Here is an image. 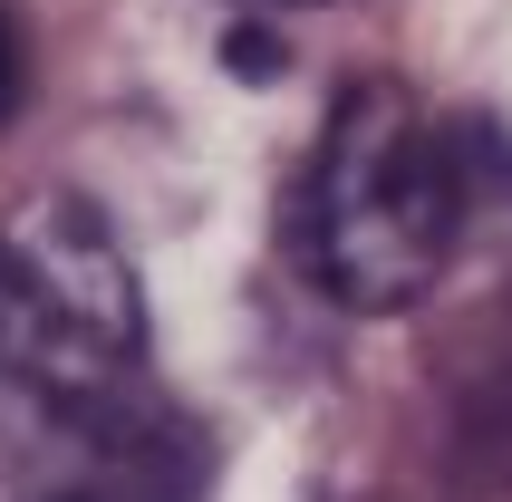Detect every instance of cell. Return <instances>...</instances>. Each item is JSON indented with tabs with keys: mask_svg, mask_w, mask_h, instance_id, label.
<instances>
[{
	"mask_svg": "<svg viewBox=\"0 0 512 502\" xmlns=\"http://www.w3.org/2000/svg\"><path fill=\"white\" fill-rule=\"evenodd\" d=\"M213 435L155 377L145 290L97 203L0 223V502H203Z\"/></svg>",
	"mask_w": 512,
	"mask_h": 502,
	"instance_id": "6da1fadb",
	"label": "cell"
},
{
	"mask_svg": "<svg viewBox=\"0 0 512 502\" xmlns=\"http://www.w3.org/2000/svg\"><path fill=\"white\" fill-rule=\"evenodd\" d=\"M474 223V136L406 78H358L329 107L290 203L300 271L358 319H397L455 271Z\"/></svg>",
	"mask_w": 512,
	"mask_h": 502,
	"instance_id": "7a4b0ae2",
	"label": "cell"
},
{
	"mask_svg": "<svg viewBox=\"0 0 512 502\" xmlns=\"http://www.w3.org/2000/svg\"><path fill=\"white\" fill-rule=\"evenodd\" d=\"M20 97H29V39H20V10L0 0V126L20 116Z\"/></svg>",
	"mask_w": 512,
	"mask_h": 502,
	"instance_id": "3957f363",
	"label": "cell"
},
{
	"mask_svg": "<svg viewBox=\"0 0 512 502\" xmlns=\"http://www.w3.org/2000/svg\"><path fill=\"white\" fill-rule=\"evenodd\" d=\"M242 10H339V0H242Z\"/></svg>",
	"mask_w": 512,
	"mask_h": 502,
	"instance_id": "277c9868",
	"label": "cell"
}]
</instances>
